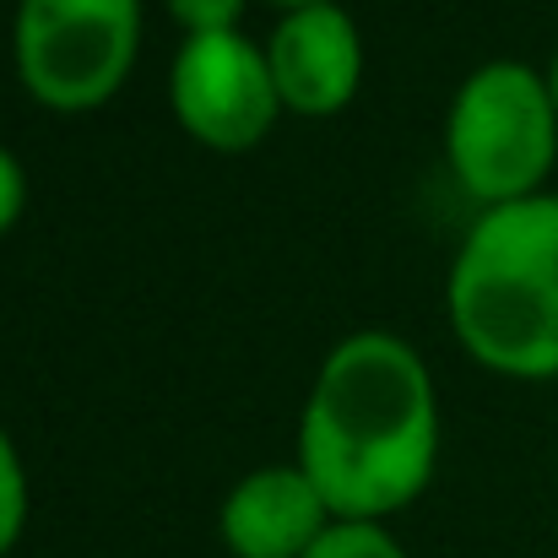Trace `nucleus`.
<instances>
[{
    "label": "nucleus",
    "instance_id": "ddd939ff",
    "mask_svg": "<svg viewBox=\"0 0 558 558\" xmlns=\"http://www.w3.org/2000/svg\"><path fill=\"white\" fill-rule=\"evenodd\" d=\"M266 5H277V11H299V5H320V0H266Z\"/></svg>",
    "mask_w": 558,
    "mask_h": 558
},
{
    "label": "nucleus",
    "instance_id": "9d476101",
    "mask_svg": "<svg viewBox=\"0 0 558 558\" xmlns=\"http://www.w3.org/2000/svg\"><path fill=\"white\" fill-rule=\"evenodd\" d=\"M169 22L180 27V38H201V33H233L244 27L250 0H163Z\"/></svg>",
    "mask_w": 558,
    "mask_h": 558
},
{
    "label": "nucleus",
    "instance_id": "0eeeda50",
    "mask_svg": "<svg viewBox=\"0 0 558 558\" xmlns=\"http://www.w3.org/2000/svg\"><path fill=\"white\" fill-rule=\"evenodd\" d=\"M331 521V505L299 461L244 472L217 505V537L233 558H304Z\"/></svg>",
    "mask_w": 558,
    "mask_h": 558
},
{
    "label": "nucleus",
    "instance_id": "7ed1b4c3",
    "mask_svg": "<svg viewBox=\"0 0 558 558\" xmlns=\"http://www.w3.org/2000/svg\"><path fill=\"white\" fill-rule=\"evenodd\" d=\"M558 163V104L548 76L526 60H483L450 93L445 169L466 201L505 206L543 195Z\"/></svg>",
    "mask_w": 558,
    "mask_h": 558
},
{
    "label": "nucleus",
    "instance_id": "f257e3e1",
    "mask_svg": "<svg viewBox=\"0 0 558 558\" xmlns=\"http://www.w3.org/2000/svg\"><path fill=\"white\" fill-rule=\"evenodd\" d=\"M445 417L423 353L396 331H348L310 379L293 461L337 521H390L439 472Z\"/></svg>",
    "mask_w": 558,
    "mask_h": 558
},
{
    "label": "nucleus",
    "instance_id": "1a4fd4ad",
    "mask_svg": "<svg viewBox=\"0 0 558 558\" xmlns=\"http://www.w3.org/2000/svg\"><path fill=\"white\" fill-rule=\"evenodd\" d=\"M304 558H407V548L385 521H331Z\"/></svg>",
    "mask_w": 558,
    "mask_h": 558
},
{
    "label": "nucleus",
    "instance_id": "f03ea898",
    "mask_svg": "<svg viewBox=\"0 0 558 558\" xmlns=\"http://www.w3.org/2000/svg\"><path fill=\"white\" fill-rule=\"evenodd\" d=\"M456 348L521 385L558 379V190L483 206L445 271Z\"/></svg>",
    "mask_w": 558,
    "mask_h": 558
},
{
    "label": "nucleus",
    "instance_id": "423d86ee",
    "mask_svg": "<svg viewBox=\"0 0 558 558\" xmlns=\"http://www.w3.org/2000/svg\"><path fill=\"white\" fill-rule=\"evenodd\" d=\"M260 44L271 60L277 98L299 120H331L364 87V27L342 0L277 11Z\"/></svg>",
    "mask_w": 558,
    "mask_h": 558
},
{
    "label": "nucleus",
    "instance_id": "6e6552de",
    "mask_svg": "<svg viewBox=\"0 0 558 558\" xmlns=\"http://www.w3.org/2000/svg\"><path fill=\"white\" fill-rule=\"evenodd\" d=\"M33 515V483H27V461L11 439V428L0 423V558H11V548L22 543Z\"/></svg>",
    "mask_w": 558,
    "mask_h": 558
},
{
    "label": "nucleus",
    "instance_id": "9b49d317",
    "mask_svg": "<svg viewBox=\"0 0 558 558\" xmlns=\"http://www.w3.org/2000/svg\"><path fill=\"white\" fill-rule=\"evenodd\" d=\"M22 211H27V169H22V158L0 142V239L22 222Z\"/></svg>",
    "mask_w": 558,
    "mask_h": 558
},
{
    "label": "nucleus",
    "instance_id": "39448f33",
    "mask_svg": "<svg viewBox=\"0 0 558 558\" xmlns=\"http://www.w3.org/2000/svg\"><path fill=\"white\" fill-rule=\"evenodd\" d=\"M169 114L195 147L239 158L255 153L288 114L271 82L266 44L244 27L180 38L169 60Z\"/></svg>",
    "mask_w": 558,
    "mask_h": 558
},
{
    "label": "nucleus",
    "instance_id": "f8f14e48",
    "mask_svg": "<svg viewBox=\"0 0 558 558\" xmlns=\"http://www.w3.org/2000/svg\"><path fill=\"white\" fill-rule=\"evenodd\" d=\"M543 76H548V93H554V104H558V49L548 54V65H543Z\"/></svg>",
    "mask_w": 558,
    "mask_h": 558
},
{
    "label": "nucleus",
    "instance_id": "20e7f679",
    "mask_svg": "<svg viewBox=\"0 0 558 558\" xmlns=\"http://www.w3.org/2000/svg\"><path fill=\"white\" fill-rule=\"evenodd\" d=\"M142 33V0H16L11 65L38 109L93 114L131 82Z\"/></svg>",
    "mask_w": 558,
    "mask_h": 558
}]
</instances>
